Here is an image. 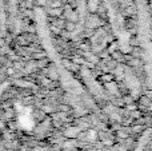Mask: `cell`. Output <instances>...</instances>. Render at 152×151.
Returning <instances> with one entry per match:
<instances>
[{"label": "cell", "mask_w": 152, "mask_h": 151, "mask_svg": "<svg viewBox=\"0 0 152 151\" xmlns=\"http://www.w3.org/2000/svg\"><path fill=\"white\" fill-rule=\"evenodd\" d=\"M60 13H61L60 8H58V10H51V15H53V16H60Z\"/></svg>", "instance_id": "obj_1"}]
</instances>
